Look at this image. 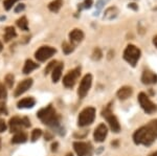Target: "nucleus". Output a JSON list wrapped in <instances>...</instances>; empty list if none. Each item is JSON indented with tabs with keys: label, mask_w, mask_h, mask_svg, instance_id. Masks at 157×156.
Listing matches in <instances>:
<instances>
[{
	"label": "nucleus",
	"mask_w": 157,
	"mask_h": 156,
	"mask_svg": "<svg viewBox=\"0 0 157 156\" xmlns=\"http://www.w3.org/2000/svg\"><path fill=\"white\" fill-rule=\"evenodd\" d=\"M155 135L148 125L139 128L133 134V140L136 145L151 146L155 140Z\"/></svg>",
	"instance_id": "nucleus-1"
},
{
	"label": "nucleus",
	"mask_w": 157,
	"mask_h": 156,
	"mask_svg": "<svg viewBox=\"0 0 157 156\" xmlns=\"http://www.w3.org/2000/svg\"><path fill=\"white\" fill-rule=\"evenodd\" d=\"M37 116L39 117L43 124L50 126V127H56L59 125L60 122V116L57 114L55 108L52 105L39 110L37 113Z\"/></svg>",
	"instance_id": "nucleus-2"
},
{
	"label": "nucleus",
	"mask_w": 157,
	"mask_h": 156,
	"mask_svg": "<svg viewBox=\"0 0 157 156\" xmlns=\"http://www.w3.org/2000/svg\"><path fill=\"white\" fill-rule=\"evenodd\" d=\"M140 56H141L140 49L133 44L128 45L126 47L125 51H124V59L133 67H135V65L137 64L138 60L140 59Z\"/></svg>",
	"instance_id": "nucleus-3"
},
{
	"label": "nucleus",
	"mask_w": 157,
	"mask_h": 156,
	"mask_svg": "<svg viewBox=\"0 0 157 156\" xmlns=\"http://www.w3.org/2000/svg\"><path fill=\"white\" fill-rule=\"evenodd\" d=\"M95 119V109L93 107H87L83 109L78 117V125L80 127H86L91 125Z\"/></svg>",
	"instance_id": "nucleus-4"
},
{
	"label": "nucleus",
	"mask_w": 157,
	"mask_h": 156,
	"mask_svg": "<svg viewBox=\"0 0 157 156\" xmlns=\"http://www.w3.org/2000/svg\"><path fill=\"white\" fill-rule=\"evenodd\" d=\"M102 115H103V117H105V120H107L109 127H110V129L112 130L113 132L118 133L121 131V125H120V123H118L117 117H116L112 113V111H111L110 105H107V106L104 108V110L102 111Z\"/></svg>",
	"instance_id": "nucleus-5"
},
{
	"label": "nucleus",
	"mask_w": 157,
	"mask_h": 156,
	"mask_svg": "<svg viewBox=\"0 0 157 156\" xmlns=\"http://www.w3.org/2000/svg\"><path fill=\"white\" fill-rule=\"evenodd\" d=\"M138 102L140 104V107L143 110L148 114H152V113L157 111V105L154 104L152 101L149 99V97L145 92H140L138 94Z\"/></svg>",
	"instance_id": "nucleus-6"
},
{
	"label": "nucleus",
	"mask_w": 157,
	"mask_h": 156,
	"mask_svg": "<svg viewBox=\"0 0 157 156\" xmlns=\"http://www.w3.org/2000/svg\"><path fill=\"white\" fill-rule=\"evenodd\" d=\"M30 126V122L27 117H18L14 116L10 120V129L12 132H20L22 128H27Z\"/></svg>",
	"instance_id": "nucleus-7"
},
{
	"label": "nucleus",
	"mask_w": 157,
	"mask_h": 156,
	"mask_svg": "<svg viewBox=\"0 0 157 156\" xmlns=\"http://www.w3.org/2000/svg\"><path fill=\"white\" fill-rule=\"evenodd\" d=\"M57 52V49L52 46H41L35 52V57L39 62H44L52 58Z\"/></svg>",
	"instance_id": "nucleus-8"
},
{
	"label": "nucleus",
	"mask_w": 157,
	"mask_h": 156,
	"mask_svg": "<svg viewBox=\"0 0 157 156\" xmlns=\"http://www.w3.org/2000/svg\"><path fill=\"white\" fill-rule=\"evenodd\" d=\"M73 148L78 156H91L92 155V146L89 143L75 142L73 143Z\"/></svg>",
	"instance_id": "nucleus-9"
},
{
	"label": "nucleus",
	"mask_w": 157,
	"mask_h": 156,
	"mask_svg": "<svg viewBox=\"0 0 157 156\" xmlns=\"http://www.w3.org/2000/svg\"><path fill=\"white\" fill-rule=\"evenodd\" d=\"M81 74V67H77V68L70 70L68 74L63 78V84L66 88H72L75 84L77 83L78 78Z\"/></svg>",
	"instance_id": "nucleus-10"
},
{
	"label": "nucleus",
	"mask_w": 157,
	"mask_h": 156,
	"mask_svg": "<svg viewBox=\"0 0 157 156\" xmlns=\"http://www.w3.org/2000/svg\"><path fill=\"white\" fill-rule=\"evenodd\" d=\"M91 84H92V75L90 74H87L84 75V78L82 79V81L80 83V86H78V94L80 97H85L87 95L88 91H89Z\"/></svg>",
	"instance_id": "nucleus-11"
},
{
	"label": "nucleus",
	"mask_w": 157,
	"mask_h": 156,
	"mask_svg": "<svg viewBox=\"0 0 157 156\" xmlns=\"http://www.w3.org/2000/svg\"><path fill=\"white\" fill-rule=\"evenodd\" d=\"M108 134V129L106 127L105 124H100L95 128L94 133H93V137H94V140L97 143H103L105 140V138L107 137Z\"/></svg>",
	"instance_id": "nucleus-12"
},
{
	"label": "nucleus",
	"mask_w": 157,
	"mask_h": 156,
	"mask_svg": "<svg viewBox=\"0 0 157 156\" xmlns=\"http://www.w3.org/2000/svg\"><path fill=\"white\" fill-rule=\"evenodd\" d=\"M32 85H33V79H25L23 81H21L18 84L16 89H15V97H19V95L23 94L24 92H26L32 87Z\"/></svg>",
	"instance_id": "nucleus-13"
},
{
	"label": "nucleus",
	"mask_w": 157,
	"mask_h": 156,
	"mask_svg": "<svg viewBox=\"0 0 157 156\" xmlns=\"http://www.w3.org/2000/svg\"><path fill=\"white\" fill-rule=\"evenodd\" d=\"M141 82L145 85H153L157 83V74L151 70H145L141 75Z\"/></svg>",
	"instance_id": "nucleus-14"
},
{
	"label": "nucleus",
	"mask_w": 157,
	"mask_h": 156,
	"mask_svg": "<svg viewBox=\"0 0 157 156\" xmlns=\"http://www.w3.org/2000/svg\"><path fill=\"white\" fill-rule=\"evenodd\" d=\"M83 39H84V32L81 31V29H75L73 31H71L69 32V40H70V42L73 44L80 43Z\"/></svg>",
	"instance_id": "nucleus-15"
},
{
	"label": "nucleus",
	"mask_w": 157,
	"mask_h": 156,
	"mask_svg": "<svg viewBox=\"0 0 157 156\" xmlns=\"http://www.w3.org/2000/svg\"><path fill=\"white\" fill-rule=\"evenodd\" d=\"M133 93V89L132 87H129V86H124L118 89L117 93H116V95H117V97L121 101H125L127 100L128 97H130L131 95H132Z\"/></svg>",
	"instance_id": "nucleus-16"
},
{
	"label": "nucleus",
	"mask_w": 157,
	"mask_h": 156,
	"mask_svg": "<svg viewBox=\"0 0 157 156\" xmlns=\"http://www.w3.org/2000/svg\"><path fill=\"white\" fill-rule=\"evenodd\" d=\"M36 104V101L33 97H25V99H22L21 101H19L17 106L20 109H29V108H33Z\"/></svg>",
	"instance_id": "nucleus-17"
},
{
	"label": "nucleus",
	"mask_w": 157,
	"mask_h": 156,
	"mask_svg": "<svg viewBox=\"0 0 157 156\" xmlns=\"http://www.w3.org/2000/svg\"><path fill=\"white\" fill-rule=\"evenodd\" d=\"M16 37H17V32L14 26H6V29H4L3 38L6 42L11 41L12 39H14V38H16Z\"/></svg>",
	"instance_id": "nucleus-18"
},
{
	"label": "nucleus",
	"mask_w": 157,
	"mask_h": 156,
	"mask_svg": "<svg viewBox=\"0 0 157 156\" xmlns=\"http://www.w3.org/2000/svg\"><path fill=\"white\" fill-rule=\"evenodd\" d=\"M63 67H64L63 63H58V65L55 67V69L52 70V82H54V83H57L60 80L61 75H62Z\"/></svg>",
	"instance_id": "nucleus-19"
},
{
	"label": "nucleus",
	"mask_w": 157,
	"mask_h": 156,
	"mask_svg": "<svg viewBox=\"0 0 157 156\" xmlns=\"http://www.w3.org/2000/svg\"><path fill=\"white\" fill-rule=\"evenodd\" d=\"M118 15V10L115 6H110L105 11V15H104V19L106 20H112L114 19Z\"/></svg>",
	"instance_id": "nucleus-20"
},
{
	"label": "nucleus",
	"mask_w": 157,
	"mask_h": 156,
	"mask_svg": "<svg viewBox=\"0 0 157 156\" xmlns=\"http://www.w3.org/2000/svg\"><path fill=\"white\" fill-rule=\"evenodd\" d=\"M38 67H39V64L35 63L34 61H32V60H26L24 66H23V74H29L33 71V70L38 68Z\"/></svg>",
	"instance_id": "nucleus-21"
},
{
	"label": "nucleus",
	"mask_w": 157,
	"mask_h": 156,
	"mask_svg": "<svg viewBox=\"0 0 157 156\" xmlns=\"http://www.w3.org/2000/svg\"><path fill=\"white\" fill-rule=\"evenodd\" d=\"M27 140V135L24 132H17L12 138V144H23Z\"/></svg>",
	"instance_id": "nucleus-22"
},
{
	"label": "nucleus",
	"mask_w": 157,
	"mask_h": 156,
	"mask_svg": "<svg viewBox=\"0 0 157 156\" xmlns=\"http://www.w3.org/2000/svg\"><path fill=\"white\" fill-rule=\"evenodd\" d=\"M63 6V0H52L48 4V10L50 12L58 13Z\"/></svg>",
	"instance_id": "nucleus-23"
},
{
	"label": "nucleus",
	"mask_w": 157,
	"mask_h": 156,
	"mask_svg": "<svg viewBox=\"0 0 157 156\" xmlns=\"http://www.w3.org/2000/svg\"><path fill=\"white\" fill-rule=\"evenodd\" d=\"M16 23H17V26H18L19 29H21L22 31H25V32L29 31V21H27V18L25 16L19 18L16 21Z\"/></svg>",
	"instance_id": "nucleus-24"
},
{
	"label": "nucleus",
	"mask_w": 157,
	"mask_h": 156,
	"mask_svg": "<svg viewBox=\"0 0 157 156\" xmlns=\"http://www.w3.org/2000/svg\"><path fill=\"white\" fill-rule=\"evenodd\" d=\"M62 49L65 54L68 55V54H70V52L73 51V49H75V45L68 43V42H64V43L62 44Z\"/></svg>",
	"instance_id": "nucleus-25"
},
{
	"label": "nucleus",
	"mask_w": 157,
	"mask_h": 156,
	"mask_svg": "<svg viewBox=\"0 0 157 156\" xmlns=\"http://www.w3.org/2000/svg\"><path fill=\"white\" fill-rule=\"evenodd\" d=\"M14 80H15L14 75H13L12 74H9L6 75V79H4V83L6 84L7 87L12 88L13 85H14Z\"/></svg>",
	"instance_id": "nucleus-26"
},
{
	"label": "nucleus",
	"mask_w": 157,
	"mask_h": 156,
	"mask_svg": "<svg viewBox=\"0 0 157 156\" xmlns=\"http://www.w3.org/2000/svg\"><path fill=\"white\" fill-rule=\"evenodd\" d=\"M42 135V130L41 129H35L32 132V140L33 142H36L37 139H39Z\"/></svg>",
	"instance_id": "nucleus-27"
},
{
	"label": "nucleus",
	"mask_w": 157,
	"mask_h": 156,
	"mask_svg": "<svg viewBox=\"0 0 157 156\" xmlns=\"http://www.w3.org/2000/svg\"><path fill=\"white\" fill-rule=\"evenodd\" d=\"M17 1H19V0H4V1H3L4 9H6V11H10V10L13 7V6H14Z\"/></svg>",
	"instance_id": "nucleus-28"
},
{
	"label": "nucleus",
	"mask_w": 157,
	"mask_h": 156,
	"mask_svg": "<svg viewBox=\"0 0 157 156\" xmlns=\"http://www.w3.org/2000/svg\"><path fill=\"white\" fill-rule=\"evenodd\" d=\"M93 4V0H85L83 3L78 4V10H82V9H90Z\"/></svg>",
	"instance_id": "nucleus-29"
},
{
	"label": "nucleus",
	"mask_w": 157,
	"mask_h": 156,
	"mask_svg": "<svg viewBox=\"0 0 157 156\" xmlns=\"http://www.w3.org/2000/svg\"><path fill=\"white\" fill-rule=\"evenodd\" d=\"M102 56H103L102 50L100 48H94V50H93V52H92V59L94 60V61H98V60L102 58Z\"/></svg>",
	"instance_id": "nucleus-30"
},
{
	"label": "nucleus",
	"mask_w": 157,
	"mask_h": 156,
	"mask_svg": "<svg viewBox=\"0 0 157 156\" xmlns=\"http://www.w3.org/2000/svg\"><path fill=\"white\" fill-rule=\"evenodd\" d=\"M148 126L151 128V130H152V131H153L154 135H155V137L157 138V120H151V122L148 124Z\"/></svg>",
	"instance_id": "nucleus-31"
},
{
	"label": "nucleus",
	"mask_w": 157,
	"mask_h": 156,
	"mask_svg": "<svg viewBox=\"0 0 157 156\" xmlns=\"http://www.w3.org/2000/svg\"><path fill=\"white\" fill-rule=\"evenodd\" d=\"M58 65V62L57 61H52L48 64V66L45 68V74H49V71H52V70L55 69V67Z\"/></svg>",
	"instance_id": "nucleus-32"
},
{
	"label": "nucleus",
	"mask_w": 157,
	"mask_h": 156,
	"mask_svg": "<svg viewBox=\"0 0 157 156\" xmlns=\"http://www.w3.org/2000/svg\"><path fill=\"white\" fill-rule=\"evenodd\" d=\"M7 95L6 88L4 87L3 84H0V99H6Z\"/></svg>",
	"instance_id": "nucleus-33"
},
{
	"label": "nucleus",
	"mask_w": 157,
	"mask_h": 156,
	"mask_svg": "<svg viewBox=\"0 0 157 156\" xmlns=\"http://www.w3.org/2000/svg\"><path fill=\"white\" fill-rule=\"evenodd\" d=\"M24 9H25V4L23 3H20L18 4L16 7H15V13H20V12H22V11H24Z\"/></svg>",
	"instance_id": "nucleus-34"
},
{
	"label": "nucleus",
	"mask_w": 157,
	"mask_h": 156,
	"mask_svg": "<svg viewBox=\"0 0 157 156\" xmlns=\"http://www.w3.org/2000/svg\"><path fill=\"white\" fill-rule=\"evenodd\" d=\"M6 122H4L3 120L0 119V133H2L3 131H6Z\"/></svg>",
	"instance_id": "nucleus-35"
},
{
	"label": "nucleus",
	"mask_w": 157,
	"mask_h": 156,
	"mask_svg": "<svg viewBox=\"0 0 157 156\" xmlns=\"http://www.w3.org/2000/svg\"><path fill=\"white\" fill-rule=\"evenodd\" d=\"M103 4H104V0H98V1L97 2V7H98V11H100V10L102 9Z\"/></svg>",
	"instance_id": "nucleus-36"
},
{
	"label": "nucleus",
	"mask_w": 157,
	"mask_h": 156,
	"mask_svg": "<svg viewBox=\"0 0 157 156\" xmlns=\"http://www.w3.org/2000/svg\"><path fill=\"white\" fill-rule=\"evenodd\" d=\"M129 7L134 10V11H137V10H138V6H136V3H130V4H129Z\"/></svg>",
	"instance_id": "nucleus-37"
},
{
	"label": "nucleus",
	"mask_w": 157,
	"mask_h": 156,
	"mask_svg": "<svg viewBox=\"0 0 157 156\" xmlns=\"http://www.w3.org/2000/svg\"><path fill=\"white\" fill-rule=\"evenodd\" d=\"M153 44L155 45V47L157 48V36H155L153 38Z\"/></svg>",
	"instance_id": "nucleus-38"
},
{
	"label": "nucleus",
	"mask_w": 157,
	"mask_h": 156,
	"mask_svg": "<svg viewBox=\"0 0 157 156\" xmlns=\"http://www.w3.org/2000/svg\"><path fill=\"white\" fill-rule=\"evenodd\" d=\"M56 147H58V144H57V143H56V144H54V145H52V151H56V150H57V148H56Z\"/></svg>",
	"instance_id": "nucleus-39"
},
{
	"label": "nucleus",
	"mask_w": 157,
	"mask_h": 156,
	"mask_svg": "<svg viewBox=\"0 0 157 156\" xmlns=\"http://www.w3.org/2000/svg\"><path fill=\"white\" fill-rule=\"evenodd\" d=\"M149 156H157V151H155V152H153V153H151Z\"/></svg>",
	"instance_id": "nucleus-40"
},
{
	"label": "nucleus",
	"mask_w": 157,
	"mask_h": 156,
	"mask_svg": "<svg viewBox=\"0 0 157 156\" xmlns=\"http://www.w3.org/2000/svg\"><path fill=\"white\" fill-rule=\"evenodd\" d=\"M2 49H3V44H2V42L0 41V51H1Z\"/></svg>",
	"instance_id": "nucleus-41"
},
{
	"label": "nucleus",
	"mask_w": 157,
	"mask_h": 156,
	"mask_svg": "<svg viewBox=\"0 0 157 156\" xmlns=\"http://www.w3.org/2000/svg\"><path fill=\"white\" fill-rule=\"evenodd\" d=\"M66 156H73V154H72V153H68Z\"/></svg>",
	"instance_id": "nucleus-42"
},
{
	"label": "nucleus",
	"mask_w": 157,
	"mask_h": 156,
	"mask_svg": "<svg viewBox=\"0 0 157 156\" xmlns=\"http://www.w3.org/2000/svg\"><path fill=\"white\" fill-rule=\"evenodd\" d=\"M0 147H1V146H0Z\"/></svg>",
	"instance_id": "nucleus-43"
}]
</instances>
